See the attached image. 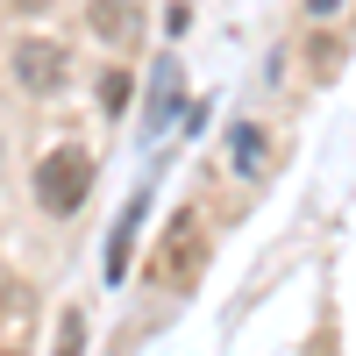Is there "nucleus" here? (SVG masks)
<instances>
[{"instance_id": "obj_1", "label": "nucleus", "mask_w": 356, "mask_h": 356, "mask_svg": "<svg viewBox=\"0 0 356 356\" xmlns=\"http://www.w3.org/2000/svg\"><path fill=\"white\" fill-rule=\"evenodd\" d=\"M86 193H93V157H86V150L65 143V150H50L36 164V207H43V214H79Z\"/></svg>"}, {"instance_id": "obj_2", "label": "nucleus", "mask_w": 356, "mask_h": 356, "mask_svg": "<svg viewBox=\"0 0 356 356\" xmlns=\"http://www.w3.org/2000/svg\"><path fill=\"white\" fill-rule=\"evenodd\" d=\"M200 250H207V243H200V214L186 207V214L171 221V235H164V257L150 264V278H157V285H186V278L200 271Z\"/></svg>"}, {"instance_id": "obj_3", "label": "nucleus", "mask_w": 356, "mask_h": 356, "mask_svg": "<svg viewBox=\"0 0 356 356\" xmlns=\"http://www.w3.org/2000/svg\"><path fill=\"white\" fill-rule=\"evenodd\" d=\"M15 79L29 86V93H57V86L72 79V57H65V43H50V36H29V43L15 50Z\"/></svg>"}, {"instance_id": "obj_4", "label": "nucleus", "mask_w": 356, "mask_h": 356, "mask_svg": "<svg viewBox=\"0 0 356 356\" xmlns=\"http://www.w3.org/2000/svg\"><path fill=\"white\" fill-rule=\"evenodd\" d=\"M86 22H93V36H107V43H129L136 36V0H93Z\"/></svg>"}, {"instance_id": "obj_5", "label": "nucleus", "mask_w": 356, "mask_h": 356, "mask_svg": "<svg viewBox=\"0 0 356 356\" xmlns=\"http://www.w3.org/2000/svg\"><path fill=\"white\" fill-rule=\"evenodd\" d=\"M136 221H143V200L122 207V228H114V243H107V278H122L129 271V243H136Z\"/></svg>"}, {"instance_id": "obj_6", "label": "nucleus", "mask_w": 356, "mask_h": 356, "mask_svg": "<svg viewBox=\"0 0 356 356\" xmlns=\"http://www.w3.org/2000/svg\"><path fill=\"white\" fill-rule=\"evenodd\" d=\"M235 164H243V171H250V178H257V171H264V136H257V129H250V122H243V129H235Z\"/></svg>"}, {"instance_id": "obj_7", "label": "nucleus", "mask_w": 356, "mask_h": 356, "mask_svg": "<svg viewBox=\"0 0 356 356\" xmlns=\"http://www.w3.org/2000/svg\"><path fill=\"white\" fill-rule=\"evenodd\" d=\"M57 342H65V349H79V342H86V321H79V314H65V328H57Z\"/></svg>"}, {"instance_id": "obj_8", "label": "nucleus", "mask_w": 356, "mask_h": 356, "mask_svg": "<svg viewBox=\"0 0 356 356\" xmlns=\"http://www.w3.org/2000/svg\"><path fill=\"white\" fill-rule=\"evenodd\" d=\"M342 8V0H307V15H335Z\"/></svg>"}, {"instance_id": "obj_9", "label": "nucleus", "mask_w": 356, "mask_h": 356, "mask_svg": "<svg viewBox=\"0 0 356 356\" xmlns=\"http://www.w3.org/2000/svg\"><path fill=\"white\" fill-rule=\"evenodd\" d=\"M15 8H43V0H15Z\"/></svg>"}]
</instances>
